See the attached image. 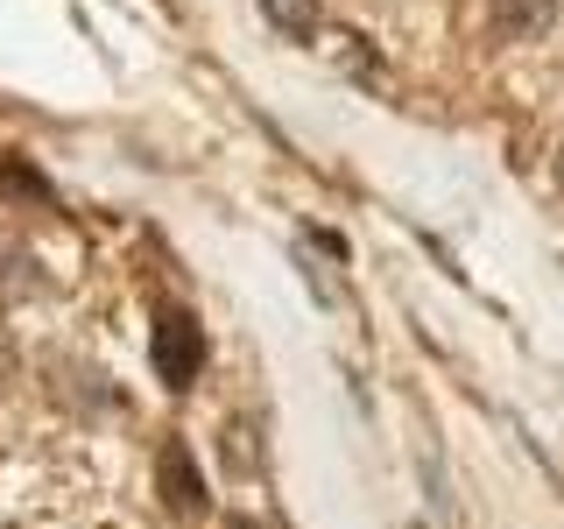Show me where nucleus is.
<instances>
[{
	"label": "nucleus",
	"instance_id": "obj_1",
	"mask_svg": "<svg viewBox=\"0 0 564 529\" xmlns=\"http://www.w3.org/2000/svg\"><path fill=\"white\" fill-rule=\"evenodd\" d=\"M149 360H155V381L163 388H191L205 375V325L191 311H163L149 332Z\"/></svg>",
	"mask_w": 564,
	"mask_h": 529
},
{
	"label": "nucleus",
	"instance_id": "obj_2",
	"mask_svg": "<svg viewBox=\"0 0 564 529\" xmlns=\"http://www.w3.org/2000/svg\"><path fill=\"white\" fill-rule=\"evenodd\" d=\"M155 487H163V508H176V516H205V473H198V458H191L184 438H170L163 452H155Z\"/></svg>",
	"mask_w": 564,
	"mask_h": 529
},
{
	"label": "nucleus",
	"instance_id": "obj_3",
	"mask_svg": "<svg viewBox=\"0 0 564 529\" xmlns=\"http://www.w3.org/2000/svg\"><path fill=\"white\" fill-rule=\"evenodd\" d=\"M487 22L508 43H529V35H543L557 22V0H487Z\"/></svg>",
	"mask_w": 564,
	"mask_h": 529
},
{
	"label": "nucleus",
	"instance_id": "obj_4",
	"mask_svg": "<svg viewBox=\"0 0 564 529\" xmlns=\"http://www.w3.org/2000/svg\"><path fill=\"white\" fill-rule=\"evenodd\" d=\"M261 14H269L282 35H296V43L317 35V0H261Z\"/></svg>",
	"mask_w": 564,
	"mask_h": 529
},
{
	"label": "nucleus",
	"instance_id": "obj_5",
	"mask_svg": "<svg viewBox=\"0 0 564 529\" xmlns=\"http://www.w3.org/2000/svg\"><path fill=\"white\" fill-rule=\"evenodd\" d=\"M0 191H8V198H29V205H57V191H50L29 163H0Z\"/></svg>",
	"mask_w": 564,
	"mask_h": 529
},
{
	"label": "nucleus",
	"instance_id": "obj_6",
	"mask_svg": "<svg viewBox=\"0 0 564 529\" xmlns=\"http://www.w3.org/2000/svg\"><path fill=\"white\" fill-rule=\"evenodd\" d=\"M557 184H564V155H557Z\"/></svg>",
	"mask_w": 564,
	"mask_h": 529
}]
</instances>
